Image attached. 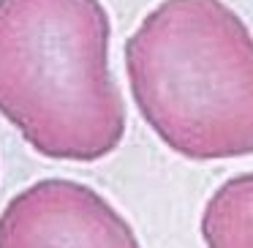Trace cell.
<instances>
[{"instance_id":"obj_1","label":"cell","mask_w":253,"mask_h":248,"mask_svg":"<svg viewBox=\"0 0 253 248\" xmlns=\"http://www.w3.org/2000/svg\"><path fill=\"white\" fill-rule=\"evenodd\" d=\"M109 41L101 0H0V115L39 155L93 164L120 148Z\"/></svg>"},{"instance_id":"obj_2","label":"cell","mask_w":253,"mask_h":248,"mask_svg":"<svg viewBox=\"0 0 253 248\" xmlns=\"http://www.w3.org/2000/svg\"><path fill=\"white\" fill-rule=\"evenodd\" d=\"M155 137L191 161L253 155V33L223 0H161L126 41Z\"/></svg>"},{"instance_id":"obj_3","label":"cell","mask_w":253,"mask_h":248,"mask_svg":"<svg viewBox=\"0 0 253 248\" xmlns=\"http://www.w3.org/2000/svg\"><path fill=\"white\" fill-rule=\"evenodd\" d=\"M0 248H142L133 226L95 188L46 177L0 213Z\"/></svg>"},{"instance_id":"obj_4","label":"cell","mask_w":253,"mask_h":248,"mask_svg":"<svg viewBox=\"0 0 253 248\" xmlns=\"http://www.w3.org/2000/svg\"><path fill=\"white\" fill-rule=\"evenodd\" d=\"M199 229L207 248H253V172L234 175L215 188Z\"/></svg>"}]
</instances>
